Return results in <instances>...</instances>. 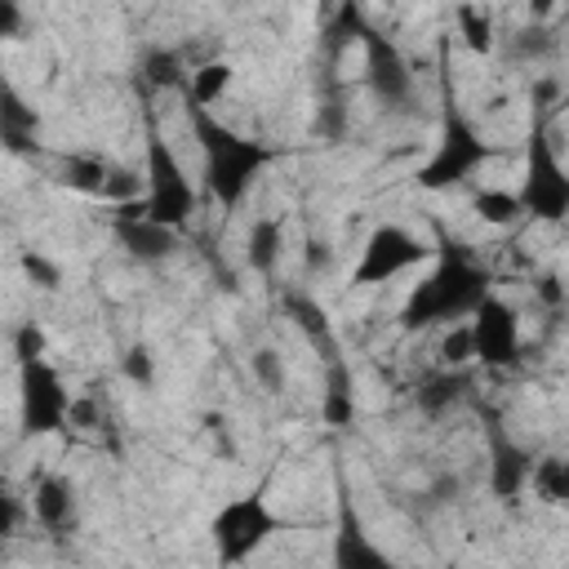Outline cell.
I'll use <instances>...</instances> for the list:
<instances>
[{"label": "cell", "mask_w": 569, "mask_h": 569, "mask_svg": "<svg viewBox=\"0 0 569 569\" xmlns=\"http://www.w3.org/2000/svg\"><path fill=\"white\" fill-rule=\"evenodd\" d=\"M493 293L489 267L458 240H440L431 271L409 289L400 320L405 329H431V325H458L462 316L471 320L476 307Z\"/></svg>", "instance_id": "obj_1"}, {"label": "cell", "mask_w": 569, "mask_h": 569, "mask_svg": "<svg viewBox=\"0 0 569 569\" xmlns=\"http://www.w3.org/2000/svg\"><path fill=\"white\" fill-rule=\"evenodd\" d=\"M187 120H191V133L200 142V178H204V196L218 200L222 209H236L253 178L276 160L271 147L236 133L231 124H222L213 111L204 107H187Z\"/></svg>", "instance_id": "obj_2"}, {"label": "cell", "mask_w": 569, "mask_h": 569, "mask_svg": "<svg viewBox=\"0 0 569 569\" xmlns=\"http://www.w3.org/2000/svg\"><path fill=\"white\" fill-rule=\"evenodd\" d=\"M142 178H147V196L138 200L142 213L156 222V227H169V231H182L200 204V191L191 182V173L182 169L178 151L169 147V138L147 124V138H142Z\"/></svg>", "instance_id": "obj_3"}, {"label": "cell", "mask_w": 569, "mask_h": 569, "mask_svg": "<svg viewBox=\"0 0 569 569\" xmlns=\"http://www.w3.org/2000/svg\"><path fill=\"white\" fill-rule=\"evenodd\" d=\"M284 529V520L271 511V502L253 489V493H236L227 498L213 520H209V542H213V556L222 569H240L249 565L276 533Z\"/></svg>", "instance_id": "obj_4"}, {"label": "cell", "mask_w": 569, "mask_h": 569, "mask_svg": "<svg viewBox=\"0 0 569 569\" xmlns=\"http://www.w3.org/2000/svg\"><path fill=\"white\" fill-rule=\"evenodd\" d=\"M525 218L538 222H560L569 218V169L560 164L551 138H547V120H533L529 138H525V178L516 187Z\"/></svg>", "instance_id": "obj_5"}, {"label": "cell", "mask_w": 569, "mask_h": 569, "mask_svg": "<svg viewBox=\"0 0 569 569\" xmlns=\"http://www.w3.org/2000/svg\"><path fill=\"white\" fill-rule=\"evenodd\" d=\"M493 156H498V147H489V142L476 133V124L462 116V107L445 102L440 142H436V151L422 160V169H418L413 178H418V187H427V191H445V187L471 178V173H476L485 160H493Z\"/></svg>", "instance_id": "obj_6"}, {"label": "cell", "mask_w": 569, "mask_h": 569, "mask_svg": "<svg viewBox=\"0 0 569 569\" xmlns=\"http://www.w3.org/2000/svg\"><path fill=\"white\" fill-rule=\"evenodd\" d=\"M427 258H436V249L418 231H409L400 222H378L360 244V258L351 267V284L356 289H378V284H387L405 271H418Z\"/></svg>", "instance_id": "obj_7"}, {"label": "cell", "mask_w": 569, "mask_h": 569, "mask_svg": "<svg viewBox=\"0 0 569 569\" xmlns=\"http://www.w3.org/2000/svg\"><path fill=\"white\" fill-rule=\"evenodd\" d=\"M53 182L67 187V191H80V196H93V200H107L116 209L142 200L147 191V178L133 173L129 164L111 160V156H93V151H71V156H58L53 164Z\"/></svg>", "instance_id": "obj_8"}, {"label": "cell", "mask_w": 569, "mask_h": 569, "mask_svg": "<svg viewBox=\"0 0 569 569\" xmlns=\"http://www.w3.org/2000/svg\"><path fill=\"white\" fill-rule=\"evenodd\" d=\"M71 391L62 382V373L40 356V360H22L18 365V413H22V431L27 436H53L71 422Z\"/></svg>", "instance_id": "obj_9"}, {"label": "cell", "mask_w": 569, "mask_h": 569, "mask_svg": "<svg viewBox=\"0 0 569 569\" xmlns=\"http://www.w3.org/2000/svg\"><path fill=\"white\" fill-rule=\"evenodd\" d=\"M356 44L365 49V84L382 107H405L413 98V71L405 62V53L391 44V36L373 31L360 13H356Z\"/></svg>", "instance_id": "obj_10"}, {"label": "cell", "mask_w": 569, "mask_h": 569, "mask_svg": "<svg viewBox=\"0 0 569 569\" xmlns=\"http://www.w3.org/2000/svg\"><path fill=\"white\" fill-rule=\"evenodd\" d=\"M467 325H471V342H476V360L480 365L507 369V365L520 360V316H516V307L507 298L489 293Z\"/></svg>", "instance_id": "obj_11"}, {"label": "cell", "mask_w": 569, "mask_h": 569, "mask_svg": "<svg viewBox=\"0 0 569 569\" xmlns=\"http://www.w3.org/2000/svg\"><path fill=\"white\" fill-rule=\"evenodd\" d=\"M333 569H400L360 525L356 507H338V533H333Z\"/></svg>", "instance_id": "obj_12"}, {"label": "cell", "mask_w": 569, "mask_h": 569, "mask_svg": "<svg viewBox=\"0 0 569 569\" xmlns=\"http://www.w3.org/2000/svg\"><path fill=\"white\" fill-rule=\"evenodd\" d=\"M116 236H120V244L133 253V258H142V262H156V258H169L173 253V244H178V231H169V227H156L147 213H142V204L133 200V204H124V209H116Z\"/></svg>", "instance_id": "obj_13"}, {"label": "cell", "mask_w": 569, "mask_h": 569, "mask_svg": "<svg viewBox=\"0 0 569 569\" xmlns=\"http://www.w3.org/2000/svg\"><path fill=\"white\" fill-rule=\"evenodd\" d=\"M31 516L49 529V533H62L76 525V489L62 471H44L36 485H31Z\"/></svg>", "instance_id": "obj_14"}, {"label": "cell", "mask_w": 569, "mask_h": 569, "mask_svg": "<svg viewBox=\"0 0 569 569\" xmlns=\"http://www.w3.org/2000/svg\"><path fill=\"white\" fill-rule=\"evenodd\" d=\"M36 133H40L36 111L18 98L13 84H4V93H0V138H4V147L13 156H27V151H36Z\"/></svg>", "instance_id": "obj_15"}, {"label": "cell", "mask_w": 569, "mask_h": 569, "mask_svg": "<svg viewBox=\"0 0 569 569\" xmlns=\"http://www.w3.org/2000/svg\"><path fill=\"white\" fill-rule=\"evenodd\" d=\"M320 418L329 427H347L356 418V391H351V373L347 365L333 356L325 365V391H320Z\"/></svg>", "instance_id": "obj_16"}, {"label": "cell", "mask_w": 569, "mask_h": 569, "mask_svg": "<svg viewBox=\"0 0 569 569\" xmlns=\"http://www.w3.org/2000/svg\"><path fill=\"white\" fill-rule=\"evenodd\" d=\"M231 76H236V71H231V62H222V58H209V62L191 67V80H187V107H204V111H213V102L227 98Z\"/></svg>", "instance_id": "obj_17"}, {"label": "cell", "mask_w": 569, "mask_h": 569, "mask_svg": "<svg viewBox=\"0 0 569 569\" xmlns=\"http://www.w3.org/2000/svg\"><path fill=\"white\" fill-rule=\"evenodd\" d=\"M529 489L538 493V502L547 507H569V458L565 453H547L529 467Z\"/></svg>", "instance_id": "obj_18"}, {"label": "cell", "mask_w": 569, "mask_h": 569, "mask_svg": "<svg viewBox=\"0 0 569 569\" xmlns=\"http://www.w3.org/2000/svg\"><path fill=\"white\" fill-rule=\"evenodd\" d=\"M280 249H284V222L280 218H258L249 227V240H244V253H249V267L271 276L276 262H280Z\"/></svg>", "instance_id": "obj_19"}, {"label": "cell", "mask_w": 569, "mask_h": 569, "mask_svg": "<svg viewBox=\"0 0 569 569\" xmlns=\"http://www.w3.org/2000/svg\"><path fill=\"white\" fill-rule=\"evenodd\" d=\"M529 467H533V458H525V453L511 449L507 440L493 445V489H498L502 498H511V493H520V489L529 485Z\"/></svg>", "instance_id": "obj_20"}, {"label": "cell", "mask_w": 569, "mask_h": 569, "mask_svg": "<svg viewBox=\"0 0 569 569\" xmlns=\"http://www.w3.org/2000/svg\"><path fill=\"white\" fill-rule=\"evenodd\" d=\"M471 209H476V218L489 222V227H511V222L525 218L520 196H516V191H502V187H485V191H476V196H471Z\"/></svg>", "instance_id": "obj_21"}, {"label": "cell", "mask_w": 569, "mask_h": 569, "mask_svg": "<svg viewBox=\"0 0 569 569\" xmlns=\"http://www.w3.org/2000/svg\"><path fill=\"white\" fill-rule=\"evenodd\" d=\"M284 311L293 316V325H298V329H302V333H307L316 347H325V356H329V360L338 356V351H333V338H329V316H325V311H320L311 298L289 293V298H284Z\"/></svg>", "instance_id": "obj_22"}, {"label": "cell", "mask_w": 569, "mask_h": 569, "mask_svg": "<svg viewBox=\"0 0 569 569\" xmlns=\"http://www.w3.org/2000/svg\"><path fill=\"white\" fill-rule=\"evenodd\" d=\"M178 80H191L182 53H178V49H147V58H142V84H151V89H173Z\"/></svg>", "instance_id": "obj_23"}, {"label": "cell", "mask_w": 569, "mask_h": 569, "mask_svg": "<svg viewBox=\"0 0 569 569\" xmlns=\"http://www.w3.org/2000/svg\"><path fill=\"white\" fill-rule=\"evenodd\" d=\"M458 27H462L467 49H476V53H489V49H493V22H489V9H476V4L458 9Z\"/></svg>", "instance_id": "obj_24"}, {"label": "cell", "mask_w": 569, "mask_h": 569, "mask_svg": "<svg viewBox=\"0 0 569 569\" xmlns=\"http://www.w3.org/2000/svg\"><path fill=\"white\" fill-rule=\"evenodd\" d=\"M440 360H445L449 369L476 360V342H471V325H467V320H458V325L445 329V338H440Z\"/></svg>", "instance_id": "obj_25"}, {"label": "cell", "mask_w": 569, "mask_h": 569, "mask_svg": "<svg viewBox=\"0 0 569 569\" xmlns=\"http://www.w3.org/2000/svg\"><path fill=\"white\" fill-rule=\"evenodd\" d=\"M253 378L262 382V391H284V360L271 351V347H262V351H253Z\"/></svg>", "instance_id": "obj_26"}, {"label": "cell", "mask_w": 569, "mask_h": 569, "mask_svg": "<svg viewBox=\"0 0 569 569\" xmlns=\"http://www.w3.org/2000/svg\"><path fill=\"white\" fill-rule=\"evenodd\" d=\"M44 356V333H40V325H18L13 329V360L22 365V360H40Z\"/></svg>", "instance_id": "obj_27"}, {"label": "cell", "mask_w": 569, "mask_h": 569, "mask_svg": "<svg viewBox=\"0 0 569 569\" xmlns=\"http://www.w3.org/2000/svg\"><path fill=\"white\" fill-rule=\"evenodd\" d=\"M22 271H27L40 289H58V284H62V271H58L44 253H22Z\"/></svg>", "instance_id": "obj_28"}, {"label": "cell", "mask_w": 569, "mask_h": 569, "mask_svg": "<svg viewBox=\"0 0 569 569\" xmlns=\"http://www.w3.org/2000/svg\"><path fill=\"white\" fill-rule=\"evenodd\" d=\"M124 378L129 382H142V387L156 378V365H151V351L147 347H129L124 351Z\"/></svg>", "instance_id": "obj_29"}, {"label": "cell", "mask_w": 569, "mask_h": 569, "mask_svg": "<svg viewBox=\"0 0 569 569\" xmlns=\"http://www.w3.org/2000/svg\"><path fill=\"white\" fill-rule=\"evenodd\" d=\"M538 298H542V302H560V298H565V293H560V280H556V276H542V280H538Z\"/></svg>", "instance_id": "obj_30"}]
</instances>
